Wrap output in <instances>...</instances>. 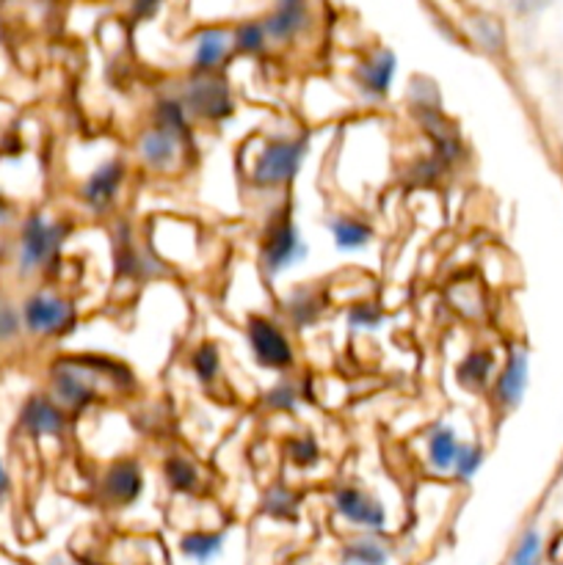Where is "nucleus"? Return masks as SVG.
Listing matches in <instances>:
<instances>
[{
    "label": "nucleus",
    "instance_id": "f257e3e1",
    "mask_svg": "<svg viewBox=\"0 0 563 565\" xmlns=\"http://www.w3.org/2000/svg\"><path fill=\"white\" fill-rule=\"evenodd\" d=\"M304 152H307V143L304 141H282V138H274L257 154V163L252 169V182L259 188L285 185V182H290L296 177Z\"/></svg>",
    "mask_w": 563,
    "mask_h": 565
},
{
    "label": "nucleus",
    "instance_id": "f03ea898",
    "mask_svg": "<svg viewBox=\"0 0 563 565\" xmlns=\"http://www.w3.org/2000/svg\"><path fill=\"white\" fill-rule=\"evenodd\" d=\"M185 110L204 121H221L232 116V92L226 86L224 77L219 72L210 75H193L185 86V97H182Z\"/></svg>",
    "mask_w": 563,
    "mask_h": 565
},
{
    "label": "nucleus",
    "instance_id": "7ed1b4c3",
    "mask_svg": "<svg viewBox=\"0 0 563 565\" xmlns=\"http://www.w3.org/2000/svg\"><path fill=\"white\" fill-rule=\"evenodd\" d=\"M307 254V246L298 241L296 224H293L290 213H279L274 224L268 226L263 241V265L270 276L282 274V270L293 268L298 259Z\"/></svg>",
    "mask_w": 563,
    "mask_h": 565
},
{
    "label": "nucleus",
    "instance_id": "20e7f679",
    "mask_svg": "<svg viewBox=\"0 0 563 565\" xmlns=\"http://www.w3.org/2000/svg\"><path fill=\"white\" fill-rule=\"evenodd\" d=\"M94 370L88 367V359H64L53 367V390L64 406L86 408L97 397V384H94Z\"/></svg>",
    "mask_w": 563,
    "mask_h": 565
},
{
    "label": "nucleus",
    "instance_id": "39448f33",
    "mask_svg": "<svg viewBox=\"0 0 563 565\" xmlns=\"http://www.w3.org/2000/svg\"><path fill=\"white\" fill-rule=\"evenodd\" d=\"M248 345H252L254 359L263 367L270 370H287L293 364V345L285 337V331L268 318H257L254 315L248 320Z\"/></svg>",
    "mask_w": 563,
    "mask_h": 565
},
{
    "label": "nucleus",
    "instance_id": "423d86ee",
    "mask_svg": "<svg viewBox=\"0 0 563 565\" xmlns=\"http://www.w3.org/2000/svg\"><path fill=\"white\" fill-rule=\"evenodd\" d=\"M66 226L61 224H47L42 215H33L31 221L22 230V243H20V268L36 270L59 252V246L64 243Z\"/></svg>",
    "mask_w": 563,
    "mask_h": 565
},
{
    "label": "nucleus",
    "instance_id": "0eeeda50",
    "mask_svg": "<svg viewBox=\"0 0 563 565\" xmlns=\"http://www.w3.org/2000/svg\"><path fill=\"white\" fill-rule=\"evenodd\" d=\"M22 318H25L28 331H33V334L55 337L66 334L75 326L77 315L75 307L70 301H64V298L33 296L28 298L25 309H22Z\"/></svg>",
    "mask_w": 563,
    "mask_h": 565
},
{
    "label": "nucleus",
    "instance_id": "6e6552de",
    "mask_svg": "<svg viewBox=\"0 0 563 565\" xmlns=\"http://www.w3.org/2000/svg\"><path fill=\"white\" fill-rule=\"evenodd\" d=\"M334 508L342 519H348L351 524L370 530V533H381L386 524V511L375 497L364 494L357 486H346V489L337 491Z\"/></svg>",
    "mask_w": 563,
    "mask_h": 565
},
{
    "label": "nucleus",
    "instance_id": "1a4fd4ad",
    "mask_svg": "<svg viewBox=\"0 0 563 565\" xmlns=\"http://www.w3.org/2000/svg\"><path fill=\"white\" fill-rule=\"evenodd\" d=\"M141 486H144L141 467H138L132 458H119V461H114L108 469H105L99 489H103V500L108 502V505L125 508L138 500Z\"/></svg>",
    "mask_w": 563,
    "mask_h": 565
},
{
    "label": "nucleus",
    "instance_id": "9d476101",
    "mask_svg": "<svg viewBox=\"0 0 563 565\" xmlns=\"http://www.w3.org/2000/svg\"><path fill=\"white\" fill-rule=\"evenodd\" d=\"M121 180H125V169L119 160H108L99 166L83 185V202L94 210V213H105L114 204L116 193H119Z\"/></svg>",
    "mask_w": 563,
    "mask_h": 565
},
{
    "label": "nucleus",
    "instance_id": "9b49d317",
    "mask_svg": "<svg viewBox=\"0 0 563 565\" xmlns=\"http://www.w3.org/2000/svg\"><path fill=\"white\" fill-rule=\"evenodd\" d=\"M307 22L309 11L304 0H279V6L263 20V28L265 36L274 39V42H290L307 28Z\"/></svg>",
    "mask_w": 563,
    "mask_h": 565
},
{
    "label": "nucleus",
    "instance_id": "f8f14e48",
    "mask_svg": "<svg viewBox=\"0 0 563 565\" xmlns=\"http://www.w3.org/2000/svg\"><path fill=\"white\" fill-rule=\"evenodd\" d=\"M232 50V36L224 28H208L196 36V47H193V70L196 75H210V72H219L224 66V61L230 58Z\"/></svg>",
    "mask_w": 563,
    "mask_h": 565
},
{
    "label": "nucleus",
    "instance_id": "ddd939ff",
    "mask_svg": "<svg viewBox=\"0 0 563 565\" xmlns=\"http://www.w3.org/2000/svg\"><path fill=\"white\" fill-rule=\"evenodd\" d=\"M177 152H180V138L158 125H155L152 130L144 132L141 141H138V154H141L144 163L155 171L169 169V166L174 163Z\"/></svg>",
    "mask_w": 563,
    "mask_h": 565
},
{
    "label": "nucleus",
    "instance_id": "4468645a",
    "mask_svg": "<svg viewBox=\"0 0 563 565\" xmlns=\"http://www.w3.org/2000/svg\"><path fill=\"white\" fill-rule=\"evenodd\" d=\"M524 386H528V353L513 351L506 370H502L500 379H497V403H500L502 408L519 406V401H522L524 395Z\"/></svg>",
    "mask_w": 563,
    "mask_h": 565
},
{
    "label": "nucleus",
    "instance_id": "2eb2a0df",
    "mask_svg": "<svg viewBox=\"0 0 563 565\" xmlns=\"http://www.w3.org/2000/svg\"><path fill=\"white\" fill-rule=\"evenodd\" d=\"M22 425L33 436H59L64 430V412L50 397H31L22 408Z\"/></svg>",
    "mask_w": 563,
    "mask_h": 565
},
{
    "label": "nucleus",
    "instance_id": "dca6fc26",
    "mask_svg": "<svg viewBox=\"0 0 563 565\" xmlns=\"http://www.w3.org/2000/svg\"><path fill=\"white\" fill-rule=\"evenodd\" d=\"M392 75H395V55L390 50H381L359 70V83L370 97H384L390 92Z\"/></svg>",
    "mask_w": 563,
    "mask_h": 565
},
{
    "label": "nucleus",
    "instance_id": "f3484780",
    "mask_svg": "<svg viewBox=\"0 0 563 565\" xmlns=\"http://www.w3.org/2000/svg\"><path fill=\"white\" fill-rule=\"evenodd\" d=\"M458 436L450 425H439L434 428V434L428 436V461L431 467L439 469V472H447L453 469V461L458 456Z\"/></svg>",
    "mask_w": 563,
    "mask_h": 565
},
{
    "label": "nucleus",
    "instance_id": "a211bd4d",
    "mask_svg": "<svg viewBox=\"0 0 563 565\" xmlns=\"http://www.w3.org/2000/svg\"><path fill=\"white\" fill-rule=\"evenodd\" d=\"M340 561L342 565H386L390 563V552L384 550V544L364 535V539H357L342 546Z\"/></svg>",
    "mask_w": 563,
    "mask_h": 565
},
{
    "label": "nucleus",
    "instance_id": "6ab92c4d",
    "mask_svg": "<svg viewBox=\"0 0 563 565\" xmlns=\"http://www.w3.org/2000/svg\"><path fill=\"white\" fill-rule=\"evenodd\" d=\"M331 232H334V241H337V248H342V252H359V248H364L370 243V237H373V230H370L364 221L359 218H334L331 221Z\"/></svg>",
    "mask_w": 563,
    "mask_h": 565
},
{
    "label": "nucleus",
    "instance_id": "aec40b11",
    "mask_svg": "<svg viewBox=\"0 0 563 565\" xmlns=\"http://www.w3.org/2000/svg\"><path fill=\"white\" fill-rule=\"evenodd\" d=\"M180 550L188 561L210 563L224 550V533H191L180 541Z\"/></svg>",
    "mask_w": 563,
    "mask_h": 565
},
{
    "label": "nucleus",
    "instance_id": "412c9836",
    "mask_svg": "<svg viewBox=\"0 0 563 565\" xmlns=\"http://www.w3.org/2000/svg\"><path fill=\"white\" fill-rule=\"evenodd\" d=\"M491 370H495V356L489 351H472L458 364V381L469 390H478L491 379Z\"/></svg>",
    "mask_w": 563,
    "mask_h": 565
},
{
    "label": "nucleus",
    "instance_id": "4be33fe9",
    "mask_svg": "<svg viewBox=\"0 0 563 565\" xmlns=\"http://www.w3.org/2000/svg\"><path fill=\"white\" fill-rule=\"evenodd\" d=\"M163 475L169 489L180 491V494H193L199 489V472L188 458H169L163 467Z\"/></svg>",
    "mask_w": 563,
    "mask_h": 565
},
{
    "label": "nucleus",
    "instance_id": "5701e85b",
    "mask_svg": "<svg viewBox=\"0 0 563 565\" xmlns=\"http://www.w3.org/2000/svg\"><path fill=\"white\" fill-rule=\"evenodd\" d=\"M155 125L174 132L177 138H188V110L180 99H160L155 108Z\"/></svg>",
    "mask_w": 563,
    "mask_h": 565
},
{
    "label": "nucleus",
    "instance_id": "b1692460",
    "mask_svg": "<svg viewBox=\"0 0 563 565\" xmlns=\"http://www.w3.org/2000/svg\"><path fill=\"white\" fill-rule=\"evenodd\" d=\"M265 42H268V36H265L263 22H243L232 33V47L241 50V53H259L265 47Z\"/></svg>",
    "mask_w": 563,
    "mask_h": 565
},
{
    "label": "nucleus",
    "instance_id": "393cba45",
    "mask_svg": "<svg viewBox=\"0 0 563 565\" xmlns=\"http://www.w3.org/2000/svg\"><path fill=\"white\" fill-rule=\"evenodd\" d=\"M193 373L199 375V379L208 384V381H213L215 375H219V367H221V356H219V348L210 345V342H204V345H199L196 351H193Z\"/></svg>",
    "mask_w": 563,
    "mask_h": 565
},
{
    "label": "nucleus",
    "instance_id": "a878e982",
    "mask_svg": "<svg viewBox=\"0 0 563 565\" xmlns=\"http://www.w3.org/2000/svg\"><path fill=\"white\" fill-rule=\"evenodd\" d=\"M541 550H544V544H541V533L539 530H528V533L522 535V541L517 544V550H513L508 565H539Z\"/></svg>",
    "mask_w": 563,
    "mask_h": 565
},
{
    "label": "nucleus",
    "instance_id": "bb28decb",
    "mask_svg": "<svg viewBox=\"0 0 563 565\" xmlns=\"http://www.w3.org/2000/svg\"><path fill=\"white\" fill-rule=\"evenodd\" d=\"M480 463H484V450L472 445H461L458 447L456 461H453V475H456L458 480H472L475 472L480 469Z\"/></svg>",
    "mask_w": 563,
    "mask_h": 565
},
{
    "label": "nucleus",
    "instance_id": "cd10ccee",
    "mask_svg": "<svg viewBox=\"0 0 563 565\" xmlns=\"http://www.w3.org/2000/svg\"><path fill=\"white\" fill-rule=\"evenodd\" d=\"M290 315H293V323L296 326L315 323L320 315L318 296H315V292H298V296L290 301Z\"/></svg>",
    "mask_w": 563,
    "mask_h": 565
},
{
    "label": "nucleus",
    "instance_id": "c85d7f7f",
    "mask_svg": "<svg viewBox=\"0 0 563 565\" xmlns=\"http://www.w3.org/2000/svg\"><path fill=\"white\" fill-rule=\"evenodd\" d=\"M265 513L274 519H290L296 513V497L287 489H274L265 497Z\"/></svg>",
    "mask_w": 563,
    "mask_h": 565
},
{
    "label": "nucleus",
    "instance_id": "c756f323",
    "mask_svg": "<svg viewBox=\"0 0 563 565\" xmlns=\"http://www.w3.org/2000/svg\"><path fill=\"white\" fill-rule=\"evenodd\" d=\"M290 458L298 467H312L318 461V445H315L312 436H298L290 441Z\"/></svg>",
    "mask_w": 563,
    "mask_h": 565
},
{
    "label": "nucleus",
    "instance_id": "7c9ffc66",
    "mask_svg": "<svg viewBox=\"0 0 563 565\" xmlns=\"http://www.w3.org/2000/svg\"><path fill=\"white\" fill-rule=\"evenodd\" d=\"M348 323L353 329H375L381 323V309L375 303H359L348 312Z\"/></svg>",
    "mask_w": 563,
    "mask_h": 565
},
{
    "label": "nucleus",
    "instance_id": "2f4dec72",
    "mask_svg": "<svg viewBox=\"0 0 563 565\" xmlns=\"http://www.w3.org/2000/svg\"><path fill=\"white\" fill-rule=\"evenodd\" d=\"M296 403H298V395L290 384H279L268 392V406L276 408V412H290Z\"/></svg>",
    "mask_w": 563,
    "mask_h": 565
},
{
    "label": "nucleus",
    "instance_id": "473e14b6",
    "mask_svg": "<svg viewBox=\"0 0 563 565\" xmlns=\"http://www.w3.org/2000/svg\"><path fill=\"white\" fill-rule=\"evenodd\" d=\"M17 329H20L17 312L11 309L9 301H0V340H9V337H14Z\"/></svg>",
    "mask_w": 563,
    "mask_h": 565
},
{
    "label": "nucleus",
    "instance_id": "72a5a7b5",
    "mask_svg": "<svg viewBox=\"0 0 563 565\" xmlns=\"http://www.w3.org/2000/svg\"><path fill=\"white\" fill-rule=\"evenodd\" d=\"M552 3H555V0H511V9L517 11L519 17H533L541 14L544 9H550Z\"/></svg>",
    "mask_w": 563,
    "mask_h": 565
},
{
    "label": "nucleus",
    "instance_id": "f704fd0d",
    "mask_svg": "<svg viewBox=\"0 0 563 565\" xmlns=\"http://www.w3.org/2000/svg\"><path fill=\"white\" fill-rule=\"evenodd\" d=\"M475 33H478V39L486 44V47H491V39H495V44H500V39H502L500 28H497V22L489 20V17H480L478 31Z\"/></svg>",
    "mask_w": 563,
    "mask_h": 565
},
{
    "label": "nucleus",
    "instance_id": "c9c22d12",
    "mask_svg": "<svg viewBox=\"0 0 563 565\" xmlns=\"http://www.w3.org/2000/svg\"><path fill=\"white\" fill-rule=\"evenodd\" d=\"M160 3H163V0H132V14H136L138 20H147V17H152L155 11L160 9Z\"/></svg>",
    "mask_w": 563,
    "mask_h": 565
},
{
    "label": "nucleus",
    "instance_id": "e433bc0d",
    "mask_svg": "<svg viewBox=\"0 0 563 565\" xmlns=\"http://www.w3.org/2000/svg\"><path fill=\"white\" fill-rule=\"evenodd\" d=\"M6 491H9V472H6L3 463H0V497H3Z\"/></svg>",
    "mask_w": 563,
    "mask_h": 565
},
{
    "label": "nucleus",
    "instance_id": "4c0bfd02",
    "mask_svg": "<svg viewBox=\"0 0 563 565\" xmlns=\"http://www.w3.org/2000/svg\"><path fill=\"white\" fill-rule=\"evenodd\" d=\"M47 565H70L66 561H59V557H55V561H50Z\"/></svg>",
    "mask_w": 563,
    "mask_h": 565
},
{
    "label": "nucleus",
    "instance_id": "58836bf2",
    "mask_svg": "<svg viewBox=\"0 0 563 565\" xmlns=\"http://www.w3.org/2000/svg\"><path fill=\"white\" fill-rule=\"evenodd\" d=\"M3 210H6V207H3V204H0V218H3Z\"/></svg>",
    "mask_w": 563,
    "mask_h": 565
}]
</instances>
